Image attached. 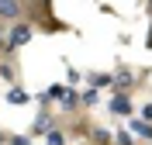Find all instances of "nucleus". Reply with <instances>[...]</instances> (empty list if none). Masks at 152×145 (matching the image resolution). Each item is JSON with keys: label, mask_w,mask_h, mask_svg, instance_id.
<instances>
[{"label": "nucleus", "mask_w": 152, "mask_h": 145, "mask_svg": "<svg viewBox=\"0 0 152 145\" xmlns=\"http://www.w3.org/2000/svg\"><path fill=\"white\" fill-rule=\"evenodd\" d=\"M28 35H31V31L24 28V24H18V28L10 31V48H14V45H24V42H28Z\"/></svg>", "instance_id": "f03ea898"}, {"label": "nucleus", "mask_w": 152, "mask_h": 145, "mask_svg": "<svg viewBox=\"0 0 152 145\" xmlns=\"http://www.w3.org/2000/svg\"><path fill=\"white\" fill-rule=\"evenodd\" d=\"M18 14H21L18 0H0V17H18Z\"/></svg>", "instance_id": "f257e3e1"}, {"label": "nucleus", "mask_w": 152, "mask_h": 145, "mask_svg": "<svg viewBox=\"0 0 152 145\" xmlns=\"http://www.w3.org/2000/svg\"><path fill=\"white\" fill-rule=\"evenodd\" d=\"M111 111H114V114H128V111H132V104H128L124 97H118V100H111Z\"/></svg>", "instance_id": "20e7f679"}, {"label": "nucleus", "mask_w": 152, "mask_h": 145, "mask_svg": "<svg viewBox=\"0 0 152 145\" xmlns=\"http://www.w3.org/2000/svg\"><path fill=\"white\" fill-rule=\"evenodd\" d=\"M62 104H66V107L76 104V93H73V90H66V93H62Z\"/></svg>", "instance_id": "423d86ee"}, {"label": "nucleus", "mask_w": 152, "mask_h": 145, "mask_svg": "<svg viewBox=\"0 0 152 145\" xmlns=\"http://www.w3.org/2000/svg\"><path fill=\"white\" fill-rule=\"evenodd\" d=\"M132 128H135V135H142V138H152V128L145 125V121H135Z\"/></svg>", "instance_id": "39448f33"}, {"label": "nucleus", "mask_w": 152, "mask_h": 145, "mask_svg": "<svg viewBox=\"0 0 152 145\" xmlns=\"http://www.w3.org/2000/svg\"><path fill=\"white\" fill-rule=\"evenodd\" d=\"M7 104H14V107H21V104H28V93H24V90H7Z\"/></svg>", "instance_id": "7ed1b4c3"}, {"label": "nucleus", "mask_w": 152, "mask_h": 145, "mask_svg": "<svg viewBox=\"0 0 152 145\" xmlns=\"http://www.w3.org/2000/svg\"><path fill=\"white\" fill-rule=\"evenodd\" d=\"M48 145H62V135L59 131H48Z\"/></svg>", "instance_id": "0eeeda50"}]
</instances>
